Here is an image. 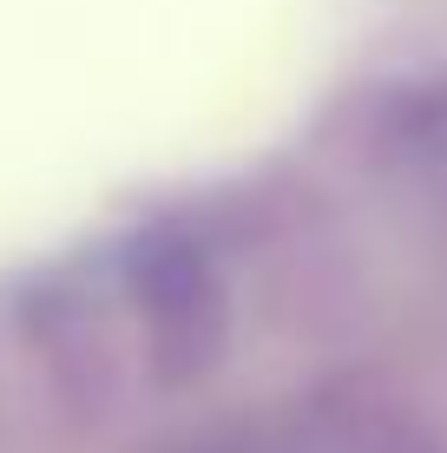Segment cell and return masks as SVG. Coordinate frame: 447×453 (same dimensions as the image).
Here are the masks:
<instances>
[{"label":"cell","instance_id":"1","mask_svg":"<svg viewBox=\"0 0 447 453\" xmlns=\"http://www.w3.org/2000/svg\"><path fill=\"white\" fill-rule=\"evenodd\" d=\"M250 453H428V447L381 414H310L257 441Z\"/></svg>","mask_w":447,"mask_h":453}]
</instances>
